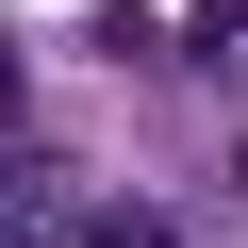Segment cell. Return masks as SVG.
I'll return each instance as SVG.
<instances>
[{
  "instance_id": "cell-1",
  "label": "cell",
  "mask_w": 248,
  "mask_h": 248,
  "mask_svg": "<svg viewBox=\"0 0 248 248\" xmlns=\"http://www.w3.org/2000/svg\"><path fill=\"white\" fill-rule=\"evenodd\" d=\"M83 248H182V232H166L149 199H116V215H83Z\"/></svg>"
},
{
  "instance_id": "cell-2",
  "label": "cell",
  "mask_w": 248,
  "mask_h": 248,
  "mask_svg": "<svg viewBox=\"0 0 248 248\" xmlns=\"http://www.w3.org/2000/svg\"><path fill=\"white\" fill-rule=\"evenodd\" d=\"M232 166H248V133H232Z\"/></svg>"
}]
</instances>
